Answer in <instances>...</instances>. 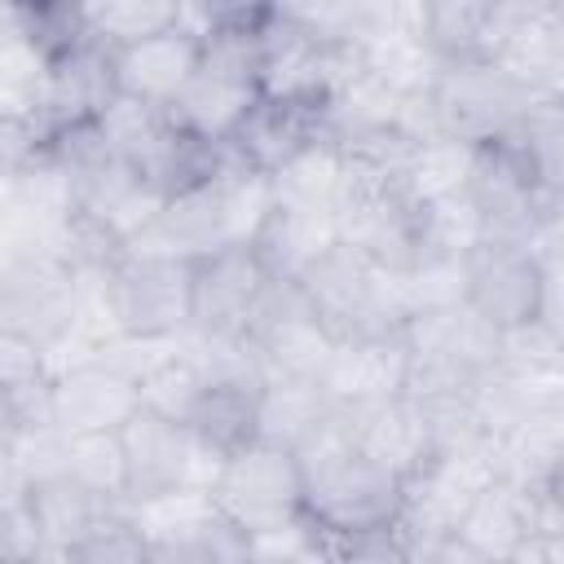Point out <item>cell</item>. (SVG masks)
Returning <instances> with one entry per match:
<instances>
[{
	"label": "cell",
	"instance_id": "1",
	"mask_svg": "<svg viewBox=\"0 0 564 564\" xmlns=\"http://www.w3.org/2000/svg\"><path fill=\"white\" fill-rule=\"evenodd\" d=\"M295 286L335 339L397 335L410 317L401 278L379 269L366 251H357L344 238L335 247H326L308 269H300Z\"/></svg>",
	"mask_w": 564,
	"mask_h": 564
},
{
	"label": "cell",
	"instance_id": "2",
	"mask_svg": "<svg viewBox=\"0 0 564 564\" xmlns=\"http://www.w3.org/2000/svg\"><path fill=\"white\" fill-rule=\"evenodd\" d=\"M123 511L145 538L150 560H163V564L247 560V533H238L225 520L207 485H176L163 494L128 498Z\"/></svg>",
	"mask_w": 564,
	"mask_h": 564
},
{
	"label": "cell",
	"instance_id": "3",
	"mask_svg": "<svg viewBox=\"0 0 564 564\" xmlns=\"http://www.w3.org/2000/svg\"><path fill=\"white\" fill-rule=\"evenodd\" d=\"M79 322L75 264L48 251H4L0 269V330L44 348L48 366L70 344Z\"/></svg>",
	"mask_w": 564,
	"mask_h": 564
},
{
	"label": "cell",
	"instance_id": "4",
	"mask_svg": "<svg viewBox=\"0 0 564 564\" xmlns=\"http://www.w3.org/2000/svg\"><path fill=\"white\" fill-rule=\"evenodd\" d=\"M533 97L542 93H533L498 57H441V70L432 79L436 132L485 145L502 137L529 110Z\"/></svg>",
	"mask_w": 564,
	"mask_h": 564
},
{
	"label": "cell",
	"instance_id": "5",
	"mask_svg": "<svg viewBox=\"0 0 564 564\" xmlns=\"http://www.w3.org/2000/svg\"><path fill=\"white\" fill-rule=\"evenodd\" d=\"M212 498L238 533H260L304 511V471L286 445L256 436L220 463Z\"/></svg>",
	"mask_w": 564,
	"mask_h": 564
},
{
	"label": "cell",
	"instance_id": "6",
	"mask_svg": "<svg viewBox=\"0 0 564 564\" xmlns=\"http://www.w3.org/2000/svg\"><path fill=\"white\" fill-rule=\"evenodd\" d=\"M401 494H405V480L379 467L375 458H366L361 449L304 476V511L330 538H352V533L397 524Z\"/></svg>",
	"mask_w": 564,
	"mask_h": 564
},
{
	"label": "cell",
	"instance_id": "7",
	"mask_svg": "<svg viewBox=\"0 0 564 564\" xmlns=\"http://www.w3.org/2000/svg\"><path fill=\"white\" fill-rule=\"evenodd\" d=\"M194 264L181 256L123 251L110 269L115 308L128 335L137 339H176L194 317Z\"/></svg>",
	"mask_w": 564,
	"mask_h": 564
},
{
	"label": "cell",
	"instance_id": "8",
	"mask_svg": "<svg viewBox=\"0 0 564 564\" xmlns=\"http://www.w3.org/2000/svg\"><path fill=\"white\" fill-rule=\"evenodd\" d=\"M123 449H128V476L132 489L128 498H145V494H163L176 485H207L220 476L225 454H216L212 445L198 441V432L181 419H167L159 410H137L123 427Z\"/></svg>",
	"mask_w": 564,
	"mask_h": 564
},
{
	"label": "cell",
	"instance_id": "9",
	"mask_svg": "<svg viewBox=\"0 0 564 564\" xmlns=\"http://www.w3.org/2000/svg\"><path fill=\"white\" fill-rule=\"evenodd\" d=\"M247 339L264 366V379H317L335 335L317 322L295 278H273L247 322Z\"/></svg>",
	"mask_w": 564,
	"mask_h": 564
},
{
	"label": "cell",
	"instance_id": "10",
	"mask_svg": "<svg viewBox=\"0 0 564 564\" xmlns=\"http://www.w3.org/2000/svg\"><path fill=\"white\" fill-rule=\"evenodd\" d=\"M546 300V260L529 242L480 238L467 251V304L489 317L498 330L542 317Z\"/></svg>",
	"mask_w": 564,
	"mask_h": 564
},
{
	"label": "cell",
	"instance_id": "11",
	"mask_svg": "<svg viewBox=\"0 0 564 564\" xmlns=\"http://www.w3.org/2000/svg\"><path fill=\"white\" fill-rule=\"evenodd\" d=\"M467 198L476 203L485 238H511V242H533L538 216H542V185L524 154L507 141L494 137L476 145L471 176H467Z\"/></svg>",
	"mask_w": 564,
	"mask_h": 564
},
{
	"label": "cell",
	"instance_id": "12",
	"mask_svg": "<svg viewBox=\"0 0 564 564\" xmlns=\"http://www.w3.org/2000/svg\"><path fill=\"white\" fill-rule=\"evenodd\" d=\"M137 410H141L137 370L119 361L110 348L53 370V423L62 432H97V427L119 432Z\"/></svg>",
	"mask_w": 564,
	"mask_h": 564
},
{
	"label": "cell",
	"instance_id": "13",
	"mask_svg": "<svg viewBox=\"0 0 564 564\" xmlns=\"http://www.w3.org/2000/svg\"><path fill=\"white\" fill-rule=\"evenodd\" d=\"M273 273L256 256V247H225L194 264V317L198 335H247L256 304L264 300Z\"/></svg>",
	"mask_w": 564,
	"mask_h": 564
},
{
	"label": "cell",
	"instance_id": "14",
	"mask_svg": "<svg viewBox=\"0 0 564 564\" xmlns=\"http://www.w3.org/2000/svg\"><path fill=\"white\" fill-rule=\"evenodd\" d=\"M229 247V225H225V194L220 176H203L167 194L159 207L154 225L128 242L123 251H154V256H181V260H203Z\"/></svg>",
	"mask_w": 564,
	"mask_h": 564
},
{
	"label": "cell",
	"instance_id": "15",
	"mask_svg": "<svg viewBox=\"0 0 564 564\" xmlns=\"http://www.w3.org/2000/svg\"><path fill=\"white\" fill-rule=\"evenodd\" d=\"M198 70H203V40L181 22L115 48V84H119V93L141 97L150 106H172Z\"/></svg>",
	"mask_w": 564,
	"mask_h": 564
},
{
	"label": "cell",
	"instance_id": "16",
	"mask_svg": "<svg viewBox=\"0 0 564 564\" xmlns=\"http://www.w3.org/2000/svg\"><path fill=\"white\" fill-rule=\"evenodd\" d=\"M115 97H119V84H115V48L101 44L97 35H84L70 48H62V53L48 57L44 106H48L53 137L62 128H75V123L97 119Z\"/></svg>",
	"mask_w": 564,
	"mask_h": 564
},
{
	"label": "cell",
	"instance_id": "17",
	"mask_svg": "<svg viewBox=\"0 0 564 564\" xmlns=\"http://www.w3.org/2000/svg\"><path fill=\"white\" fill-rule=\"evenodd\" d=\"M348 414H352L357 449L366 458H375L379 467L397 471L401 480L436 454L432 423H427L423 405L410 392H392V397H379V401L348 405Z\"/></svg>",
	"mask_w": 564,
	"mask_h": 564
},
{
	"label": "cell",
	"instance_id": "18",
	"mask_svg": "<svg viewBox=\"0 0 564 564\" xmlns=\"http://www.w3.org/2000/svg\"><path fill=\"white\" fill-rule=\"evenodd\" d=\"M410 370V348L405 335H361V339H335L317 383L335 405H361L379 401L405 388Z\"/></svg>",
	"mask_w": 564,
	"mask_h": 564
},
{
	"label": "cell",
	"instance_id": "19",
	"mask_svg": "<svg viewBox=\"0 0 564 564\" xmlns=\"http://www.w3.org/2000/svg\"><path fill=\"white\" fill-rule=\"evenodd\" d=\"M317 137H330L326 128V101H295V97H264L256 101V110L247 115V123L238 128V137L229 141L251 167H282L291 154H300L304 145H313Z\"/></svg>",
	"mask_w": 564,
	"mask_h": 564
},
{
	"label": "cell",
	"instance_id": "20",
	"mask_svg": "<svg viewBox=\"0 0 564 564\" xmlns=\"http://www.w3.org/2000/svg\"><path fill=\"white\" fill-rule=\"evenodd\" d=\"M256 101H260V84L234 79V75H220V70H207L203 66L185 84V93L167 106V115L194 141H203V145H229L238 137V128L247 123V115L256 110Z\"/></svg>",
	"mask_w": 564,
	"mask_h": 564
},
{
	"label": "cell",
	"instance_id": "21",
	"mask_svg": "<svg viewBox=\"0 0 564 564\" xmlns=\"http://www.w3.org/2000/svg\"><path fill=\"white\" fill-rule=\"evenodd\" d=\"M22 498H26L31 516H35L44 560H62V564H70L75 546L93 533V524L101 520V511L115 507V502H101L97 494H88L84 485H75L66 471L26 485Z\"/></svg>",
	"mask_w": 564,
	"mask_h": 564
},
{
	"label": "cell",
	"instance_id": "22",
	"mask_svg": "<svg viewBox=\"0 0 564 564\" xmlns=\"http://www.w3.org/2000/svg\"><path fill=\"white\" fill-rule=\"evenodd\" d=\"M458 533L476 546L480 560H520L533 529V494L507 476H498L467 511Z\"/></svg>",
	"mask_w": 564,
	"mask_h": 564
},
{
	"label": "cell",
	"instance_id": "23",
	"mask_svg": "<svg viewBox=\"0 0 564 564\" xmlns=\"http://www.w3.org/2000/svg\"><path fill=\"white\" fill-rule=\"evenodd\" d=\"M335 242H339L335 212H308V207L273 203V212H269V220H264V229L251 247H256V256L264 260V269L273 278H295L300 269H308Z\"/></svg>",
	"mask_w": 564,
	"mask_h": 564
},
{
	"label": "cell",
	"instance_id": "24",
	"mask_svg": "<svg viewBox=\"0 0 564 564\" xmlns=\"http://www.w3.org/2000/svg\"><path fill=\"white\" fill-rule=\"evenodd\" d=\"M62 471L88 494H97L101 502H128V489H132L128 449L115 427L62 432Z\"/></svg>",
	"mask_w": 564,
	"mask_h": 564
},
{
	"label": "cell",
	"instance_id": "25",
	"mask_svg": "<svg viewBox=\"0 0 564 564\" xmlns=\"http://www.w3.org/2000/svg\"><path fill=\"white\" fill-rule=\"evenodd\" d=\"M330 397L317 379H269L260 388V410H256V427L264 441L295 449L326 414H330Z\"/></svg>",
	"mask_w": 564,
	"mask_h": 564
},
{
	"label": "cell",
	"instance_id": "26",
	"mask_svg": "<svg viewBox=\"0 0 564 564\" xmlns=\"http://www.w3.org/2000/svg\"><path fill=\"white\" fill-rule=\"evenodd\" d=\"M502 40L494 0H427V44L436 57H489Z\"/></svg>",
	"mask_w": 564,
	"mask_h": 564
},
{
	"label": "cell",
	"instance_id": "27",
	"mask_svg": "<svg viewBox=\"0 0 564 564\" xmlns=\"http://www.w3.org/2000/svg\"><path fill=\"white\" fill-rule=\"evenodd\" d=\"M339 167L344 150L335 137H317L300 154H291L282 167H273V198L286 207H308V212H335L339 194Z\"/></svg>",
	"mask_w": 564,
	"mask_h": 564
},
{
	"label": "cell",
	"instance_id": "28",
	"mask_svg": "<svg viewBox=\"0 0 564 564\" xmlns=\"http://www.w3.org/2000/svg\"><path fill=\"white\" fill-rule=\"evenodd\" d=\"M502 137L524 154L542 189L564 194V97L560 93L533 97L529 110Z\"/></svg>",
	"mask_w": 564,
	"mask_h": 564
},
{
	"label": "cell",
	"instance_id": "29",
	"mask_svg": "<svg viewBox=\"0 0 564 564\" xmlns=\"http://www.w3.org/2000/svg\"><path fill=\"white\" fill-rule=\"evenodd\" d=\"M256 410H260V388L256 383H229V379H212L203 405L194 410L189 427L198 432L203 445H212L216 454H234L247 441L260 436L256 427Z\"/></svg>",
	"mask_w": 564,
	"mask_h": 564
},
{
	"label": "cell",
	"instance_id": "30",
	"mask_svg": "<svg viewBox=\"0 0 564 564\" xmlns=\"http://www.w3.org/2000/svg\"><path fill=\"white\" fill-rule=\"evenodd\" d=\"M361 62L366 70H375L379 79H388L401 93H427L441 57L423 35H405V31H366L361 40Z\"/></svg>",
	"mask_w": 564,
	"mask_h": 564
},
{
	"label": "cell",
	"instance_id": "31",
	"mask_svg": "<svg viewBox=\"0 0 564 564\" xmlns=\"http://www.w3.org/2000/svg\"><path fill=\"white\" fill-rule=\"evenodd\" d=\"M471 159H476L471 141H458L449 132L423 137L410 150V163H405V185H410L414 203H436V198L463 194L467 176H471Z\"/></svg>",
	"mask_w": 564,
	"mask_h": 564
},
{
	"label": "cell",
	"instance_id": "32",
	"mask_svg": "<svg viewBox=\"0 0 564 564\" xmlns=\"http://www.w3.org/2000/svg\"><path fill=\"white\" fill-rule=\"evenodd\" d=\"M498 366L516 379H529V383H546V379H564V344L560 335L533 317L524 326H511L502 330V344H498Z\"/></svg>",
	"mask_w": 564,
	"mask_h": 564
},
{
	"label": "cell",
	"instance_id": "33",
	"mask_svg": "<svg viewBox=\"0 0 564 564\" xmlns=\"http://www.w3.org/2000/svg\"><path fill=\"white\" fill-rule=\"evenodd\" d=\"M247 560H260V564H304V560H335V546H330V533L308 516H291L273 529H260V533H247Z\"/></svg>",
	"mask_w": 564,
	"mask_h": 564
},
{
	"label": "cell",
	"instance_id": "34",
	"mask_svg": "<svg viewBox=\"0 0 564 564\" xmlns=\"http://www.w3.org/2000/svg\"><path fill=\"white\" fill-rule=\"evenodd\" d=\"M141 560H150V551H145V538L137 533V524L128 520L123 502L106 507L101 520L93 524V533L70 555V564H141Z\"/></svg>",
	"mask_w": 564,
	"mask_h": 564
},
{
	"label": "cell",
	"instance_id": "35",
	"mask_svg": "<svg viewBox=\"0 0 564 564\" xmlns=\"http://www.w3.org/2000/svg\"><path fill=\"white\" fill-rule=\"evenodd\" d=\"M278 9V0H181V26H189L198 40L229 31V26H256Z\"/></svg>",
	"mask_w": 564,
	"mask_h": 564
},
{
	"label": "cell",
	"instance_id": "36",
	"mask_svg": "<svg viewBox=\"0 0 564 564\" xmlns=\"http://www.w3.org/2000/svg\"><path fill=\"white\" fill-rule=\"evenodd\" d=\"M542 322L560 335L564 344V260L546 264V300H542Z\"/></svg>",
	"mask_w": 564,
	"mask_h": 564
},
{
	"label": "cell",
	"instance_id": "37",
	"mask_svg": "<svg viewBox=\"0 0 564 564\" xmlns=\"http://www.w3.org/2000/svg\"><path fill=\"white\" fill-rule=\"evenodd\" d=\"M551 13H555V18H564V0H551Z\"/></svg>",
	"mask_w": 564,
	"mask_h": 564
}]
</instances>
